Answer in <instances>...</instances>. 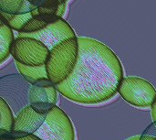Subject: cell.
<instances>
[{"label": "cell", "instance_id": "cell-1", "mask_svg": "<svg viewBox=\"0 0 156 140\" xmlns=\"http://www.w3.org/2000/svg\"><path fill=\"white\" fill-rule=\"evenodd\" d=\"M76 64L57 91L73 102L97 105L118 93L123 78V68L117 55L105 44L90 38H78Z\"/></svg>", "mask_w": 156, "mask_h": 140}, {"label": "cell", "instance_id": "cell-2", "mask_svg": "<svg viewBox=\"0 0 156 140\" xmlns=\"http://www.w3.org/2000/svg\"><path fill=\"white\" fill-rule=\"evenodd\" d=\"M78 38L68 39L49 50L45 62L48 78L56 85L71 73L78 58Z\"/></svg>", "mask_w": 156, "mask_h": 140}, {"label": "cell", "instance_id": "cell-3", "mask_svg": "<svg viewBox=\"0 0 156 140\" xmlns=\"http://www.w3.org/2000/svg\"><path fill=\"white\" fill-rule=\"evenodd\" d=\"M33 134L41 140H75L74 127L69 117L56 105Z\"/></svg>", "mask_w": 156, "mask_h": 140}, {"label": "cell", "instance_id": "cell-4", "mask_svg": "<svg viewBox=\"0 0 156 140\" xmlns=\"http://www.w3.org/2000/svg\"><path fill=\"white\" fill-rule=\"evenodd\" d=\"M118 93L127 103L137 107H152L156 101L155 88L140 77H123Z\"/></svg>", "mask_w": 156, "mask_h": 140}, {"label": "cell", "instance_id": "cell-5", "mask_svg": "<svg viewBox=\"0 0 156 140\" xmlns=\"http://www.w3.org/2000/svg\"><path fill=\"white\" fill-rule=\"evenodd\" d=\"M31 84L20 74H9L0 78V97L10 106L15 116L29 105L28 92Z\"/></svg>", "mask_w": 156, "mask_h": 140}, {"label": "cell", "instance_id": "cell-6", "mask_svg": "<svg viewBox=\"0 0 156 140\" xmlns=\"http://www.w3.org/2000/svg\"><path fill=\"white\" fill-rule=\"evenodd\" d=\"M49 50L39 40L29 37L16 38L10 47V55L15 61L28 66L45 64Z\"/></svg>", "mask_w": 156, "mask_h": 140}, {"label": "cell", "instance_id": "cell-7", "mask_svg": "<svg viewBox=\"0 0 156 140\" xmlns=\"http://www.w3.org/2000/svg\"><path fill=\"white\" fill-rule=\"evenodd\" d=\"M17 37H29L41 41L49 50H52L58 43L76 37L74 30L70 25L62 17L53 23L47 25L44 28L32 33L17 32Z\"/></svg>", "mask_w": 156, "mask_h": 140}, {"label": "cell", "instance_id": "cell-8", "mask_svg": "<svg viewBox=\"0 0 156 140\" xmlns=\"http://www.w3.org/2000/svg\"><path fill=\"white\" fill-rule=\"evenodd\" d=\"M46 115L37 113L29 105L25 106L16 116L13 124V130H20L33 134L43 124Z\"/></svg>", "mask_w": 156, "mask_h": 140}, {"label": "cell", "instance_id": "cell-9", "mask_svg": "<svg viewBox=\"0 0 156 140\" xmlns=\"http://www.w3.org/2000/svg\"><path fill=\"white\" fill-rule=\"evenodd\" d=\"M29 104L35 102H48L56 105L58 102V91L55 86L38 87L31 85L28 92Z\"/></svg>", "mask_w": 156, "mask_h": 140}, {"label": "cell", "instance_id": "cell-10", "mask_svg": "<svg viewBox=\"0 0 156 140\" xmlns=\"http://www.w3.org/2000/svg\"><path fill=\"white\" fill-rule=\"evenodd\" d=\"M18 72L31 84L33 85L38 79L48 78V73L45 64L39 66H28L24 65L20 62L15 61Z\"/></svg>", "mask_w": 156, "mask_h": 140}, {"label": "cell", "instance_id": "cell-11", "mask_svg": "<svg viewBox=\"0 0 156 140\" xmlns=\"http://www.w3.org/2000/svg\"><path fill=\"white\" fill-rule=\"evenodd\" d=\"M14 113L8 104L0 97V136H4L13 129Z\"/></svg>", "mask_w": 156, "mask_h": 140}, {"label": "cell", "instance_id": "cell-12", "mask_svg": "<svg viewBox=\"0 0 156 140\" xmlns=\"http://www.w3.org/2000/svg\"><path fill=\"white\" fill-rule=\"evenodd\" d=\"M15 39L14 32L8 26L0 27V63L5 61L10 55V47Z\"/></svg>", "mask_w": 156, "mask_h": 140}, {"label": "cell", "instance_id": "cell-13", "mask_svg": "<svg viewBox=\"0 0 156 140\" xmlns=\"http://www.w3.org/2000/svg\"><path fill=\"white\" fill-rule=\"evenodd\" d=\"M46 26H47V24L44 21H42L38 17V16H37V17H34L30 18L29 20H27L18 32L32 33V32H36V31H38V30L44 28Z\"/></svg>", "mask_w": 156, "mask_h": 140}, {"label": "cell", "instance_id": "cell-14", "mask_svg": "<svg viewBox=\"0 0 156 140\" xmlns=\"http://www.w3.org/2000/svg\"><path fill=\"white\" fill-rule=\"evenodd\" d=\"M25 0H0V11L19 14V10Z\"/></svg>", "mask_w": 156, "mask_h": 140}, {"label": "cell", "instance_id": "cell-15", "mask_svg": "<svg viewBox=\"0 0 156 140\" xmlns=\"http://www.w3.org/2000/svg\"><path fill=\"white\" fill-rule=\"evenodd\" d=\"M29 105L37 113H38L40 115H47L52 109V107L55 105H53L51 103H48V102H35V103L29 104Z\"/></svg>", "mask_w": 156, "mask_h": 140}, {"label": "cell", "instance_id": "cell-16", "mask_svg": "<svg viewBox=\"0 0 156 140\" xmlns=\"http://www.w3.org/2000/svg\"><path fill=\"white\" fill-rule=\"evenodd\" d=\"M38 17L44 21L47 25H49V24H53L57 21H58L61 17H58V15L56 14H39L38 15Z\"/></svg>", "mask_w": 156, "mask_h": 140}, {"label": "cell", "instance_id": "cell-17", "mask_svg": "<svg viewBox=\"0 0 156 140\" xmlns=\"http://www.w3.org/2000/svg\"><path fill=\"white\" fill-rule=\"evenodd\" d=\"M27 135H29V133H27V132H24V131H20V130H13L12 129L11 131H9L8 133H6L4 136L7 137L8 138L15 140L17 139V138H23V137H26Z\"/></svg>", "mask_w": 156, "mask_h": 140}, {"label": "cell", "instance_id": "cell-18", "mask_svg": "<svg viewBox=\"0 0 156 140\" xmlns=\"http://www.w3.org/2000/svg\"><path fill=\"white\" fill-rule=\"evenodd\" d=\"M33 85L38 86V87H50V86H55V84L48 78H41V79H38Z\"/></svg>", "mask_w": 156, "mask_h": 140}, {"label": "cell", "instance_id": "cell-19", "mask_svg": "<svg viewBox=\"0 0 156 140\" xmlns=\"http://www.w3.org/2000/svg\"><path fill=\"white\" fill-rule=\"evenodd\" d=\"M66 3H63V4H59L57 6V10H56V15H58V17H62L63 15L65 14V11H66Z\"/></svg>", "mask_w": 156, "mask_h": 140}, {"label": "cell", "instance_id": "cell-20", "mask_svg": "<svg viewBox=\"0 0 156 140\" xmlns=\"http://www.w3.org/2000/svg\"><path fill=\"white\" fill-rule=\"evenodd\" d=\"M39 139L37 137H36L34 134H29L26 137H23V138H17V139L15 140H37Z\"/></svg>", "mask_w": 156, "mask_h": 140}, {"label": "cell", "instance_id": "cell-21", "mask_svg": "<svg viewBox=\"0 0 156 140\" xmlns=\"http://www.w3.org/2000/svg\"><path fill=\"white\" fill-rule=\"evenodd\" d=\"M140 140H156V137L148 136V135H142Z\"/></svg>", "mask_w": 156, "mask_h": 140}, {"label": "cell", "instance_id": "cell-22", "mask_svg": "<svg viewBox=\"0 0 156 140\" xmlns=\"http://www.w3.org/2000/svg\"><path fill=\"white\" fill-rule=\"evenodd\" d=\"M152 117L154 121H156V101L152 106Z\"/></svg>", "mask_w": 156, "mask_h": 140}, {"label": "cell", "instance_id": "cell-23", "mask_svg": "<svg viewBox=\"0 0 156 140\" xmlns=\"http://www.w3.org/2000/svg\"><path fill=\"white\" fill-rule=\"evenodd\" d=\"M140 138H141V136H137V137H133L127 140H140Z\"/></svg>", "mask_w": 156, "mask_h": 140}, {"label": "cell", "instance_id": "cell-24", "mask_svg": "<svg viewBox=\"0 0 156 140\" xmlns=\"http://www.w3.org/2000/svg\"><path fill=\"white\" fill-rule=\"evenodd\" d=\"M11 138H8L5 136H0V140H10Z\"/></svg>", "mask_w": 156, "mask_h": 140}, {"label": "cell", "instance_id": "cell-25", "mask_svg": "<svg viewBox=\"0 0 156 140\" xmlns=\"http://www.w3.org/2000/svg\"><path fill=\"white\" fill-rule=\"evenodd\" d=\"M1 26H3V23H2V22H1V20H0V27H1Z\"/></svg>", "mask_w": 156, "mask_h": 140}, {"label": "cell", "instance_id": "cell-26", "mask_svg": "<svg viewBox=\"0 0 156 140\" xmlns=\"http://www.w3.org/2000/svg\"><path fill=\"white\" fill-rule=\"evenodd\" d=\"M28 1H29V2H30V3H31V2H32V1H33V0H28Z\"/></svg>", "mask_w": 156, "mask_h": 140}, {"label": "cell", "instance_id": "cell-27", "mask_svg": "<svg viewBox=\"0 0 156 140\" xmlns=\"http://www.w3.org/2000/svg\"><path fill=\"white\" fill-rule=\"evenodd\" d=\"M154 122H155V124H156V121H154Z\"/></svg>", "mask_w": 156, "mask_h": 140}, {"label": "cell", "instance_id": "cell-28", "mask_svg": "<svg viewBox=\"0 0 156 140\" xmlns=\"http://www.w3.org/2000/svg\"><path fill=\"white\" fill-rule=\"evenodd\" d=\"M10 140H14V139H10Z\"/></svg>", "mask_w": 156, "mask_h": 140}, {"label": "cell", "instance_id": "cell-29", "mask_svg": "<svg viewBox=\"0 0 156 140\" xmlns=\"http://www.w3.org/2000/svg\"><path fill=\"white\" fill-rule=\"evenodd\" d=\"M37 140H41V139H37Z\"/></svg>", "mask_w": 156, "mask_h": 140}]
</instances>
